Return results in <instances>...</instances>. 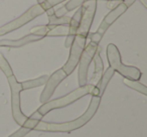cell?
Instances as JSON below:
<instances>
[{"label":"cell","mask_w":147,"mask_h":137,"mask_svg":"<svg viewBox=\"0 0 147 137\" xmlns=\"http://www.w3.org/2000/svg\"><path fill=\"white\" fill-rule=\"evenodd\" d=\"M101 102V97L99 96H93L91 99V103L89 105L87 111L77 118L76 120L71 121L67 123H47L42 122L40 120H35V119H31L28 117L27 121L24 123L23 127H26L28 129H35V130H40V131H51V132H69L71 130L78 129L80 127L84 126L86 123H88L91 119L93 118L96 111L98 109L99 105Z\"/></svg>","instance_id":"cell-1"},{"label":"cell","mask_w":147,"mask_h":137,"mask_svg":"<svg viewBox=\"0 0 147 137\" xmlns=\"http://www.w3.org/2000/svg\"><path fill=\"white\" fill-rule=\"evenodd\" d=\"M93 95V96H99V90L96 86L94 85H85L83 87H79L78 89H76L75 91L71 92L69 94L65 95V96L61 97V98L55 99L51 102H47L45 104H42V106H40L37 110V112L41 115V116H45V114L49 112V111L53 110V109L57 108H63L67 105L71 104L75 101L79 100L82 97L86 96V95ZM100 97V96H99Z\"/></svg>","instance_id":"cell-2"},{"label":"cell","mask_w":147,"mask_h":137,"mask_svg":"<svg viewBox=\"0 0 147 137\" xmlns=\"http://www.w3.org/2000/svg\"><path fill=\"white\" fill-rule=\"evenodd\" d=\"M107 57L110 67L114 70V72H118L120 75H122L124 78L129 80L139 81L141 78V72L139 69L135 67H129L121 61V55L119 53V49L113 43H110L107 47Z\"/></svg>","instance_id":"cell-3"},{"label":"cell","mask_w":147,"mask_h":137,"mask_svg":"<svg viewBox=\"0 0 147 137\" xmlns=\"http://www.w3.org/2000/svg\"><path fill=\"white\" fill-rule=\"evenodd\" d=\"M10 86L11 91V107H12V116L14 118L15 122L18 123L20 126H23L24 123L27 121L28 117H26L20 109V92L22 90L21 83L17 82L14 75L7 78Z\"/></svg>","instance_id":"cell-4"},{"label":"cell","mask_w":147,"mask_h":137,"mask_svg":"<svg viewBox=\"0 0 147 137\" xmlns=\"http://www.w3.org/2000/svg\"><path fill=\"white\" fill-rule=\"evenodd\" d=\"M45 11L42 9V7L39 4H35L33 6H31L26 12H24L22 15H20L19 17H17L16 19L10 21V22L6 23L5 25L0 27V35L6 34L8 32L15 30V29L19 28V27L23 26L24 24L28 23L29 21L33 20L34 18H36L37 16L43 14Z\"/></svg>","instance_id":"cell-5"},{"label":"cell","mask_w":147,"mask_h":137,"mask_svg":"<svg viewBox=\"0 0 147 137\" xmlns=\"http://www.w3.org/2000/svg\"><path fill=\"white\" fill-rule=\"evenodd\" d=\"M100 49L97 43H92L90 41L88 45L84 49L82 55H81L80 61H79V86L83 87L85 85H87L88 82V71L89 67H90L91 61H93V57H94L95 53H97V51Z\"/></svg>","instance_id":"cell-6"},{"label":"cell","mask_w":147,"mask_h":137,"mask_svg":"<svg viewBox=\"0 0 147 137\" xmlns=\"http://www.w3.org/2000/svg\"><path fill=\"white\" fill-rule=\"evenodd\" d=\"M126 10H127V7L124 3H121V4H119L116 8L112 9V10L104 17V19H103V21L101 22V24L99 25L96 32L89 33L88 34V36L90 37L91 41L98 45V43H100L101 39H102V37L104 36L107 29L110 27V25H112V23L114 22L118 17H120Z\"/></svg>","instance_id":"cell-7"},{"label":"cell","mask_w":147,"mask_h":137,"mask_svg":"<svg viewBox=\"0 0 147 137\" xmlns=\"http://www.w3.org/2000/svg\"><path fill=\"white\" fill-rule=\"evenodd\" d=\"M86 40H87V37L78 34H76V36L74 38V41L71 45V51H69V59L65 63V65L61 67L67 76L71 75L74 72V70L76 69L77 65H78L81 55H82L83 51L85 49V45H86Z\"/></svg>","instance_id":"cell-8"},{"label":"cell","mask_w":147,"mask_h":137,"mask_svg":"<svg viewBox=\"0 0 147 137\" xmlns=\"http://www.w3.org/2000/svg\"><path fill=\"white\" fill-rule=\"evenodd\" d=\"M96 0H88V1H85L83 3L80 24H79V27L77 29L76 34L88 37V34L90 33V28L92 26L93 20H94L95 13H96Z\"/></svg>","instance_id":"cell-9"},{"label":"cell","mask_w":147,"mask_h":137,"mask_svg":"<svg viewBox=\"0 0 147 137\" xmlns=\"http://www.w3.org/2000/svg\"><path fill=\"white\" fill-rule=\"evenodd\" d=\"M67 77V76L63 71V69H59V70L55 71L51 77H49L47 83H45V89H43L42 93H41V95H40V102L42 103V104L49 102L51 97L53 96V93H55L57 85L63 80H65Z\"/></svg>","instance_id":"cell-10"},{"label":"cell","mask_w":147,"mask_h":137,"mask_svg":"<svg viewBox=\"0 0 147 137\" xmlns=\"http://www.w3.org/2000/svg\"><path fill=\"white\" fill-rule=\"evenodd\" d=\"M42 38L43 36H40V35H35L33 33H29L26 36H23L22 38H19V39H2V40H0V47H21L23 45H27V43L40 40Z\"/></svg>","instance_id":"cell-11"},{"label":"cell","mask_w":147,"mask_h":137,"mask_svg":"<svg viewBox=\"0 0 147 137\" xmlns=\"http://www.w3.org/2000/svg\"><path fill=\"white\" fill-rule=\"evenodd\" d=\"M100 51L101 49L99 51H97V53H95L94 57V63H95V72L94 75H93L92 79H91V85H94L96 86L97 83L100 81L101 77H102L103 74V71H104V65H103V61H102V57L100 55Z\"/></svg>","instance_id":"cell-12"},{"label":"cell","mask_w":147,"mask_h":137,"mask_svg":"<svg viewBox=\"0 0 147 137\" xmlns=\"http://www.w3.org/2000/svg\"><path fill=\"white\" fill-rule=\"evenodd\" d=\"M45 12L49 15V26H57V25H63V24H69L71 21V17L69 16H61L57 17L55 15V10L53 8H49L45 10Z\"/></svg>","instance_id":"cell-13"},{"label":"cell","mask_w":147,"mask_h":137,"mask_svg":"<svg viewBox=\"0 0 147 137\" xmlns=\"http://www.w3.org/2000/svg\"><path fill=\"white\" fill-rule=\"evenodd\" d=\"M114 73H115L114 70H113V69H111V67H109V69H107V70L102 74V77H101L100 81H99V82L97 83V85H96V87L98 88V90H99V96H100V97H102V95L104 94L105 89H106L108 83L110 82V80L112 79Z\"/></svg>","instance_id":"cell-14"},{"label":"cell","mask_w":147,"mask_h":137,"mask_svg":"<svg viewBox=\"0 0 147 137\" xmlns=\"http://www.w3.org/2000/svg\"><path fill=\"white\" fill-rule=\"evenodd\" d=\"M47 79H49V76L45 75L42 77H39L37 79H34V80H29V81H25V82L21 83V87H22V90H28V89L31 88H36V87L42 86L47 83Z\"/></svg>","instance_id":"cell-15"},{"label":"cell","mask_w":147,"mask_h":137,"mask_svg":"<svg viewBox=\"0 0 147 137\" xmlns=\"http://www.w3.org/2000/svg\"><path fill=\"white\" fill-rule=\"evenodd\" d=\"M69 24H63V25H57L53 26L49 30L47 33V36H67L69 34Z\"/></svg>","instance_id":"cell-16"},{"label":"cell","mask_w":147,"mask_h":137,"mask_svg":"<svg viewBox=\"0 0 147 137\" xmlns=\"http://www.w3.org/2000/svg\"><path fill=\"white\" fill-rule=\"evenodd\" d=\"M123 83H124L126 86H128L129 88L133 89V90L137 91V92L141 93L143 95H147V88L145 85H142L141 83H139V81H135V80H129V79L124 78L123 80Z\"/></svg>","instance_id":"cell-17"},{"label":"cell","mask_w":147,"mask_h":137,"mask_svg":"<svg viewBox=\"0 0 147 137\" xmlns=\"http://www.w3.org/2000/svg\"><path fill=\"white\" fill-rule=\"evenodd\" d=\"M0 69H1V71H2L3 73H4V75L7 77V78L13 75L12 69H11L10 65H9L8 61H6V59H5L1 53H0Z\"/></svg>","instance_id":"cell-18"},{"label":"cell","mask_w":147,"mask_h":137,"mask_svg":"<svg viewBox=\"0 0 147 137\" xmlns=\"http://www.w3.org/2000/svg\"><path fill=\"white\" fill-rule=\"evenodd\" d=\"M51 28H53V27L49 26V25H39V26L33 27V28L31 29V33L45 37V36H47V33L49 32V30Z\"/></svg>","instance_id":"cell-19"},{"label":"cell","mask_w":147,"mask_h":137,"mask_svg":"<svg viewBox=\"0 0 147 137\" xmlns=\"http://www.w3.org/2000/svg\"><path fill=\"white\" fill-rule=\"evenodd\" d=\"M84 2H85V0H69V2L63 7H65V9L67 11H73L74 9L82 6Z\"/></svg>","instance_id":"cell-20"},{"label":"cell","mask_w":147,"mask_h":137,"mask_svg":"<svg viewBox=\"0 0 147 137\" xmlns=\"http://www.w3.org/2000/svg\"><path fill=\"white\" fill-rule=\"evenodd\" d=\"M63 1H65V0H45V2L41 3L40 6L42 7V9L45 11V10H47V9H49V8H53V6L57 5L59 3L63 2Z\"/></svg>","instance_id":"cell-21"},{"label":"cell","mask_w":147,"mask_h":137,"mask_svg":"<svg viewBox=\"0 0 147 137\" xmlns=\"http://www.w3.org/2000/svg\"><path fill=\"white\" fill-rule=\"evenodd\" d=\"M29 131H30V129L21 126V128H19L17 131H15V132L13 133V134H11L9 137H24Z\"/></svg>","instance_id":"cell-22"},{"label":"cell","mask_w":147,"mask_h":137,"mask_svg":"<svg viewBox=\"0 0 147 137\" xmlns=\"http://www.w3.org/2000/svg\"><path fill=\"white\" fill-rule=\"evenodd\" d=\"M121 3H122V0H109L108 2H107V7L112 10V9L116 8Z\"/></svg>","instance_id":"cell-23"},{"label":"cell","mask_w":147,"mask_h":137,"mask_svg":"<svg viewBox=\"0 0 147 137\" xmlns=\"http://www.w3.org/2000/svg\"><path fill=\"white\" fill-rule=\"evenodd\" d=\"M67 11L65 9V7H61V8L59 9V10L55 11V15L57 17H61V16H65V14H67Z\"/></svg>","instance_id":"cell-24"},{"label":"cell","mask_w":147,"mask_h":137,"mask_svg":"<svg viewBox=\"0 0 147 137\" xmlns=\"http://www.w3.org/2000/svg\"><path fill=\"white\" fill-rule=\"evenodd\" d=\"M135 1H136V0H122V3H124L127 8H128V7H130Z\"/></svg>","instance_id":"cell-25"},{"label":"cell","mask_w":147,"mask_h":137,"mask_svg":"<svg viewBox=\"0 0 147 137\" xmlns=\"http://www.w3.org/2000/svg\"><path fill=\"white\" fill-rule=\"evenodd\" d=\"M141 3L143 4V6L145 7V8H147V0H139Z\"/></svg>","instance_id":"cell-26"},{"label":"cell","mask_w":147,"mask_h":137,"mask_svg":"<svg viewBox=\"0 0 147 137\" xmlns=\"http://www.w3.org/2000/svg\"><path fill=\"white\" fill-rule=\"evenodd\" d=\"M45 0H37V2H38V4H39V5H40L41 3L45 2Z\"/></svg>","instance_id":"cell-27"},{"label":"cell","mask_w":147,"mask_h":137,"mask_svg":"<svg viewBox=\"0 0 147 137\" xmlns=\"http://www.w3.org/2000/svg\"><path fill=\"white\" fill-rule=\"evenodd\" d=\"M85 1H88V0H85ZM96 1H97V0H96ZM108 1H109V0H108Z\"/></svg>","instance_id":"cell-28"}]
</instances>
